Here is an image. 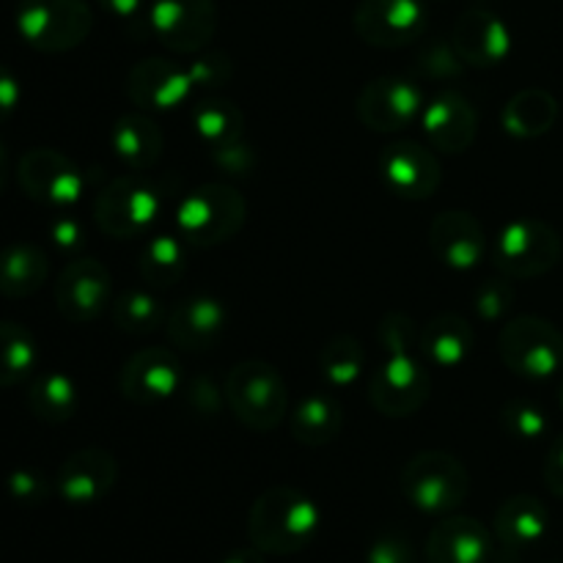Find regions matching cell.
I'll return each instance as SVG.
<instances>
[{
  "mask_svg": "<svg viewBox=\"0 0 563 563\" xmlns=\"http://www.w3.org/2000/svg\"><path fill=\"white\" fill-rule=\"evenodd\" d=\"M379 344H383L385 361L372 374L368 399L383 416L405 418L412 416L429 399V372L418 357L421 335L416 324L405 313H390L379 324Z\"/></svg>",
  "mask_w": 563,
  "mask_h": 563,
  "instance_id": "cell-1",
  "label": "cell"
},
{
  "mask_svg": "<svg viewBox=\"0 0 563 563\" xmlns=\"http://www.w3.org/2000/svg\"><path fill=\"white\" fill-rule=\"evenodd\" d=\"M322 515L306 493L295 487H269L247 515V539L264 555H295L317 539Z\"/></svg>",
  "mask_w": 563,
  "mask_h": 563,
  "instance_id": "cell-2",
  "label": "cell"
},
{
  "mask_svg": "<svg viewBox=\"0 0 563 563\" xmlns=\"http://www.w3.org/2000/svg\"><path fill=\"white\" fill-rule=\"evenodd\" d=\"M245 198L229 185H201L176 209V236L190 247H214L245 223Z\"/></svg>",
  "mask_w": 563,
  "mask_h": 563,
  "instance_id": "cell-3",
  "label": "cell"
},
{
  "mask_svg": "<svg viewBox=\"0 0 563 563\" xmlns=\"http://www.w3.org/2000/svg\"><path fill=\"white\" fill-rule=\"evenodd\" d=\"M159 209H163V190L146 174L130 170L115 176L99 192L93 203V220L102 234L113 240H132L152 229Z\"/></svg>",
  "mask_w": 563,
  "mask_h": 563,
  "instance_id": "cell-4",
  "label": "cell"
},
{
  "mask_svg": "<svg viewBox=\"0 0 563 563\" xmlns=\"http://www.w3.org/2000/svg\"><path fill=\"white\" fill-rule=\"evenodd\" d=\"M401 493L423 515H451L471 493L467 467L445 451H423L401 471Z\"/></svg>",
  "mask_w": 563,
  "mask_h": 563,
  "instance_id": "cell-5",
  "label": "cell"
},
{
  "mask_svg": "<svg viewBox=\"0 0 563 563\" xmlns=\"http://www.w3.org/2000/svg\"><path fill=\"white\" fill-rule=\"evenodd\" d=\"M225 401L247 429L273 432L286 416V383L269 363H236L225 377Z\"/></svg>",
  "mask_w": 563,
  "mask_h": 563,
  "instance_id": "cell-6",
  "label": "cell"
},
{
  "mask_svg": "<svg viewBox=\"0 0 563 563\" xmlns=\"http://www.w3.org/2000/svg\"><path fill=\"white\" fill-rule=\"evenodd\" d=\"M93 25L86 0H22L16 31L38 53H69L80 47Z\"/></svg>",
  "mask_w": 563,
  "mask_h": 563,
  "instance_id": "cell-7",
  "label": "cell"
},
{
  "mask_svg": "<svg viewBox=\"0 0 563 563\" xmlns=\"http://www.w3.org/2000/svg\"><path fill=\"white\" fill-rule=\"evenodd\" d=\"M500 357L515 374L548 379L563 368V335L553 322L520 317L500 330Z\"/></svg>",
  "mask_w": 563,
  "mask_h": 563,
  "instance_id": "cell-8",
  "label": "cell"
},
{
  "mask_svg": "<svg viewBox=\"0 0 563 563\" xmlns=\"http://www.w3.org/2000/svg\"><path fill=\"white\" fill-rule=\"evenodd\" d=\"M561 258V236L544 220H515L500 229L495 245V264L506 278H539Z\"/></svg>",
  "mask_w": 563,
  "mask_h": 563,
  "instance_id": "cell-9",
  "label": "cell"
},
{
  "mask_svg": "<svg viewBox=\"0 0 563 563\" xmlns=\"http://www.w3.org/2000/svg\"><path fill=\"white\" fill-rule=\"evenodd\" d=\"M148 27L174 53H198L218 31V9L212 0H152Z\"/></svg>",
  "mask_w": 563,
  "mask_h": 563,
  "instance_id": "cell-10",
  "label": "cell"
},
{
  "mask_svg": "<svg viewBox=\"0 0 563 563\" xmlns=\"http://www.w3.org/2000/svg\"><path fill=\"white\" fill-rule=\"evenodd\" d=\"M16 179L27 198L55 209L71 207L86 187L80 168L55 148H31L22 154Z\"/></svg>",
  "mask_w": 563,
  "mask_h": 563,
  "instance_id": "cell-11",
  "label": "cell"
},
{
  "mask_svg": "<svg viewBox=\"0 0 563 563\" xmlns=\"http://www.w3.org/2000/svg\"><path fill=\"white\" fill-rule=\"evenodd\" d=\"M427 22L421 0H363L355 11L357 36L383 49H399L421 38Z\"/></svg>",
  "mask_w": 563,
  "mask_h": 563,
  "instance_id": "cell-12",
  "label": "cell"
},
{
  "mask_svg": "<svg viewBox=\"0 0 563 563\" xmlns=\"http://www.w3.org/2000/svg\"><path fill=\"white\" fill-rule=\"evenodd\" d=\"M55 302L69 322L86 324L102 317L110 302V273L97 258H71L55 280Z\"/></svg>",
  "mask_w": 563,
  "mask_h": 563,
  "instance_id": "cell-13",
  "label": "cell"
},
{
  "mask_svg": "<svg viewBox=\"0 0 563 563\" xmlns=\"http://www.w3.org/2000/svg\"><path fill=\"white\" fill-rule=\"evenodd\" d=\"M421 110V91L405 77H377L357 97V119L374 132L407 130Z\"/></svg>",
  "mask_w": 563,
  "mask_h": 563,
  "instance_id": "cell-14",
  "label": "cell"
},
{
  "mask_svg": "<svg viewBox=\"0 0 563 563\" xmlns=\"http://www.w3.org/2000/svg\"><path fill=\"white\" fill-rule=\"evenodd\" d=\"M379 170L399 198L421 201L440 187V163L432 148L416 141H396L379 154Z\"/></svg>",
  "mask_w": 563,
  "mask_h": 563,
  "instance_id": "cell-15",
  "label": "cell"
},
{
  "mask_svg": "<svg viewBox=\"0 0 563 563\" xmlns=\"http://www.w3.org/2000/svg\"><path fill=\"white\" fill-rule=\"evenodd\" d=\"M115 478H119L115 456L97 445H88L66 456L55 478V489L66 504L91 506L108 498L110 489L115 487Z\"/></svg>",
  "mask_w": 563,
  "mask_h": 563,
  "instance_id": "cell-16",
  "label": "cell"
},
{
  "mask_svg": "<svg viewBox=\"0 0 563 563\" xmlns=\"http://www.w3.org/2000/svg\"><path fill=\"white\" fill-rule=\"evenodd\" d=\"M495 555V537L465 515H449L432 528L423 548L427 563H489Z\"/></svg>",
  "mask_w": 563,
  "mask_h": 563,
  "instance_id": "cell-17",
  "label": "cell"
},
{
  "mask_svg": "<svg viewBox=\"0 0 563 563\" xmlns=\"http://www.w3.org/2000/svg\"><path fill=\"white\" fill-rule=\"evenodd\" d=\"M119 388L135 405H157L179 388V357L165 346L135 352L119 374Z\"/></svg>",
  "mask_w": 563,
  "mask_h": 563,
  "instance_id": "cell-18",
  "label": "cell"
},
{
  "mask_svg": "<svg viewBox=\"0 0 563 563\" xmlns=\"http://www.w3.org/2000/svg\"><path fill=\"white\" fill-rule=\"evenodd\" d=\"M550 531V511L533 495H511L498 506L493 522L495 548L509 553L511 559L544 542Z\"/></svg>",
  "mask_w": 563,
  "mask_h": 563,
  "instance_id": "cell-19",
  "label": "cell"
},
{
  "mask_svg": "<svg viewBox=\"0 0 563 563\" xmlns=\"http://www.w3.org/2000/svg\"><path fill=\"white\" fill-rule=\"evenodd\" d=\"M192 91L190 75L165 58L137 60L126 77V93L143 110H170Z\"/></svg>",
  "mask_w": 563,
  "mask_h": 563,
  "instance_id": "cell-20",
  "label": "cell"
},
{
  "mask_svg": "<svg viewBox=\"0 0 563 563\" xmlns=\"http://www.w3.org/2000/svg\"><path fill=\"white\" fill-rule=\"evenodd\" d=\"M423 130L438 152L462 154L471 148L478 130L476 108L462 93L443 91L423 110Z\"/></svg>",
  "mask_w": 563,
  "mask_h": 563,
  "instance_id": "cell-21",
  "label": "cell"
},
{
  "mask_svg": "<svg viewBox=\"0 0 563 563\" xmlns=\"http://www.w3.org/2000/svg\"><path fill=\"white\" fill-rule=\"evenodd\" d=\"M511 38L504 20L484 9H471L454 27V49L465 66H498L509 55Z\"/></svg>",
  "mask_w": 563,
  "mask_h": 563,
  "instance_id": "cell-22",
  "label": "cell"
},
{
  "mask_svg": "<svg viewBox=\"0 0 563 563\" xmlns=\"http://www.w3.org/2000/svg\"><path fill=\"white\" fill-rule=\"evenodd\" d=\"M429 247L451 269H473L484 258L487 240L473 214L443 212L429 229Z\"/></svg>",
  "mask_w": 563,
  "mask_h": 563,
  "instance_id": "cell-23",
  "label": "cell"
},
{
  "mask_svg": "<svg viewBox=\"0 0 563 563\" xmlns=\"http://www.w3.org/2000/svg\"><path fill=\"white\" fill-rule=\"evenodd\" d=\"M168 339L179 350L203 352L220 341L225 330V308L214 297H187L168 313Z\"/></svg>",
  "mask_w": 563,
  "mask_h": 563,
  "instance_id": "cell-24",
  "label": "cell"
},
{
  "mask_svg": "<svg viewBox=\"0 0 563 563\" xmlns=\"http://www.w3.org/2000/svg\"><path fill=\"white\" fill-rule=\"evenodd\" d=\"M110 141H113L115 157L137 174H146L163 157V132L152 119L141 113L121 115L113 124Z\"/></svg>",
  "mask_w": 563,
  "mask_h": 563,
  "instance_id": "cell-25",
  "label": "cell"
},
{
  "mask_svg": "<svg viewBox=\"0 0 563 563\" xmlns=\"http://www.w3.org/2000/svg\"><path fill=\"white\" fill-rule=\"evenodd\" d=\"M49 275V258L38 245H11L0 251V297L22 300L36 295Z\"/></svg>",
  "mask_w": 563,
  "mask_h": 563,
  "instance_id": "cell-26",
  "label": "cell"
},
{
  "mask_svg": "<svg viewBox=\"0 0 563 563\" xmlns=\"http://www.w3.org/2000/svg\"><path fill=\"white\" fill-rule=\"evenodd\" d=\"M341 427H344V410L328 394H311L297 405L295 416H291V434L297 443L308 445V449H322V445L333 443Z\"/></svg>",
  "mask_w": 563,
  "mask_h": 563,
  "instance_id": "cell-27",
  "label": "cell"
},
{
  "mask_svg": "<svg viewBox=\"0 0 563 563\" xmlns=\"http://www.w3.org/2000/svg\"><path fill=\"white\" fill-rule=\"evenodd\" d=\"M500 119H504L509 135L531 141V137L553 130L555 121H559V102L544 88H526L509 99Z\"/></svg>",
  "mask_w": 563,
  "mask_h": 563,
  "instance_id": "cell-28",
  "label": "cell"
},
{
  "mask_svg": "<svg viewBox=\"0 0 563 563\" xmlns=\"http://www.w3.org/2000/svg\"><path fill=\"white\" fill-rule=\"evenodd\" d=\"M473 350V330L456 313H440L423 328L421 333V352L443 368H456L465 363V357Z\"/></svg>",
  "mask_w": 563,
  "mask_h": 563,
  "instance_id": "cell-29",
  "label": "cell"
},
{
  "mask_svg": "<svg viewBox=\"0 0 563 563\" xmlns=\"http://www.w3.org/2000/svg\"><path fill=\"white\" fill-rule=\"evenodd\" d=\"M77 388L66 374H44L27 390V410L44 423H64L75 416Z\"/></svg>",
  "mask_w": 563,
  "mask_h": 563,
  "instance_id": "cell-30",
  "label": "cell"
},
{
  "mask_svg": "<svg viewBox=\"0 0 563 563\" xmlns=\"http://www.w3.org/2000/svg\"><path fill=\"white\" fill-rule=\"evenodd\" d=\"M137 269H141V278L154 289H170L174 284H179L187 269V253L179 236H154L146 251L141 253Z\"/></svg>",
  "mask_w": 563,
  "mask_h": 563,
  "instance_id": "cell-31",
  "label": "cell"
},
{
  "mask_svg": "<svg viewBox=\"0 0 563 563\" xmlns=\"http://www.w3.org/2000/svg\"><path fill=\"white\" fill-rule=\"evenodd\" d=\"M38 350L31 330L16 322H0V388L20 385L36 368Z\"/></svg>",
  "mask_w": 563,
  "mask_h": 563,
  "instance_id": "cell-32",
  "label": "cell"
},
{
  "mask_svg": "<svg viewBox=\"0 0 563 563\" xmlns=\"http://www.w3.org/2000/svg\"><path fill=\"white\" fill-rule=\"evenodd\" d=\"M192 126L209 152H218L242 137V113L229 99H203L192 108Z\"/></svg>",
  "mask_w": 563,
  "mask_h": 563,
  "instance_id": "cell-33",
  "label": "cell"
},
{
  "mask_svg": "<svg viewBox=\"0 0 563 563\" xmlns=\"http://www.w3.org/2000/svg\"><path fill=\"white\" fill-rule=\"evenodd\" d=\"M113 324L121 333L148 335L168 322V308L148 291H126L113 302Z\"/></svg>",
  "mask_w": 563,
  "mask_h": 563,
  "instance_id": "cell-34",
  "label": "cell"
},
{
  "mask_svg": "<svg viewBox=\"0 0 563 563\" xmlns=\"http://www.w3.org/2000/svg\"><path fill=\"white\" fill-rule=\"evenodd\" d=\"M363 352L361 341L352 339V335H335L333 341H328V346L322 350V374L330 385L335 388H344V385H352L357 379L363 368Z\"/></svg>",
  "mask_w": 563,
  "mask_h": 563,
  "instance_id": "cell-35",
  "label": "cell"
},
{
  "mask_svg": "<svg viewBox=\"0 0 563 563\" xmlns=\"http://www.w3.org/2000/svg\"><path fill=\"white\" fill-rule=\"evenodd\" d=\"M504 427L509 429L511 434L526 440H537L548 432L550 421L542 412V407L531 405L526 399H515L504 407Z\"/></svg>",
  "mask_w": 563,
  "mask_h": 563,
  "instance_id": "cell-36",
  "label": "cell"
},
{
  "mask_svg": "<svg viewBox=\"0 0 563 563\" xmlns=\"http://www.w3.org/2000/svg\"><path fill=\"white\" fill-rule=\"evenodd\" d=\"M366 563H416V548L407 533L390 528L372 539L366 550Z\"/></svg>",
  "mask_w": 563,
  "mask_h": 563,
  "instance_id": "cell-37",
  "label": "cell"
},
{
  "mask_svg": "<svg viewBox=\"0 0 563 563\" xmlns=\"http://www.w3.org/2000/svg\"><path fill=\"white\" fill-rule=\"evenodd\" d=\"M511 306H515V289H511L509 280L495 278L476 291V311L478 317L487 319V322L504 319Z\"/></svg>",
  "mask_w": 563,
  "mask_h": 563,
  "instance_id": "cell-38",
  "label": "cell"
},
{
  "mask_svg": "<svg viewBox=\"0 0 563 563\" xmlns=\"http://www.w3.org/2000/svg\"><path fill=\"white\" fill-rule=\"evenodd\" d=\"M462 58L454 49V44H429L421 53V60H418V69L427 77H438V80H449V77H456L462 71Z\"/></svg>",
  "mask_w": 563,
  "mask_h": 563,
  "instance_id": "cell-39",
  "label": "cell"
},
{
  "mask_svg": "<svg viewBox=\"0 0 563 563\" xmlns=\"http://www.w3.org/2000/svg\"><path fill=\"white\" fill-rule=\"evenodd\" d=\"M187 75H190L192 88H220L231 80V60L223 53L203 55L187 69Z\"/></svg>",
  "mask_w": 563,
  "mask_h": 563,
  "instance_id": "cell-40",
  "label": "cell"
},
{
  "mask_svg": "<svg viewBox=\"0 0 563 563\" xmlns=\"http://www.w3.org/2000/svg\"><path fill=\"white\" fill-rule=\"evenodd\" d=\"M9 493L20 504H42L49 495V484L36 471H16L9 476Z\"/></svg>",
  "mask_w": 563,
  "mask_h": 563,
  "instance_id": "cell-41",
  "label": "cell"
},
{
  "mask_svg": "<svg viewBox=\"0 0 563 563\" xmlns=\"http://www.w3.org/2000/svg\"><path fill=\"white\" fill-rule=\"evenodd\" d=\"M214 154V159H218L220 165H223L225 170H229V174H234V176H240V174H247V168H251L253 165V154H251V146H247L245 141H234V143H229V146H223V148H218V152H212Z\"/></svg>",
  "mask_w": 563,
  "mask_h": 563,
  "instance_id": "cell-42",
  "label": "cell"
},
{
  "mask_svg": "<svg viewBox=\"0 0 563 563\" xmlns=\"http://www.w3.org/2000/svg\"><path fill=\"white\" fill-rule=\"evenodd\" d=\"M544 484L555 498L563 500V434L550 443L548 460H544Z\"/></svg>",
  "mask_w": 563,
  "mask_h": 563,
  "instance_id": "cell-43",
  "label": "cell"
},
{
  "mask_svg": "<svg viewBox=\"0 0 563 563\" xmlns=\"http://www.w3.org/2000/svg\"><path fill=\"white\" fill-rule=\"evenodd\" d=\"M20 97H22L20 80H16L14 71L5 69V66L0 64V124H3L16 108H20Z\"/></svg>",
  "mask_w": 563,
  "mask_h": 563,
  "instance_id": "cell-44",
  "label": "cell"
},
{
  "mask_svg": "<svg viewBox=\"0 0 563 563\" xmlns=\"http://www.w3.org/2000/svg\"><path fill=\"white\" fill-rule=\"evenodd\" d=\"M49 236H53V242L60 247V251H80V247H82L80 223H77V220H71V218L55 220L53 229H49Z\"/></svg>",
  "mask_w": 563,
  "mask_h": 563,
  "instance_id": "cell-45",
  "label": "cell"
},
{
  "mask_svg": "<svg viewBox=\"0 0 563 563\" xmlns=\"http://www.w3.org/2000/svg\"><path fill=\"white\" fill-rule=\"evenodd\" d=\"M99 5L110 11L115 20H135V16H141L146 0H99Z\"/></svg>",
  "mask_w": 563,
  "mask_h": 563,
  "instance_id": "cell-46",
  "label": "cell"
},
{
  "mask_svg": "<svg viewBox=\"0 0 563 563\" xmlns=\"http://www.w3.org/2000/svg\"><path fill=\"white\" fill-rule=\"evenodd\" d=\"M220 563H267L264 561V553L258 548H240V550H231L229 555H223Z\"/></svg>",
  "mask_w": 563,
  "mask_h": 563,
  "instance_id": "cell-47",
  "label": "cell"
},
{
  "mask_svg": "<svg viewBox=\"0 0 563 563\" xmlns=\"http://www.w3.org/2000/svg\"><path fill=\"white\" fill-rule=\"evenodd\" d=\"M5 179H9V157H5V148L0 143V192H3Z\"/></svg>",
  "mask_w": 563,
  "mask_h": 563,
  "instance_id": "cell-48",
  "label": "cell"
},
{
  "mask_svg": "<svg viewBox=\"0 0 563 563\" xmlns=\"http://www.w3.org/2000/svg\"><path fill=\"white\" fill-rule=\"evenodd\" d=\"M559 405L563 407V379H561V388H559Z\"/></svg>",
  "mask_w": 563,
  "mask_h": 563,
  "instance_id": "cell-49",
  "label": "cell"
},
{
  "mask_svg": "<svg viewBox=\"0 0 563 563\" xmlns=\"http://www.w3.org/2000/svg\"><path fill=\"white\" fill-rule=\"evenodd\" d=\"M553 563H563V561H553Z\"/></svg>",
  "mask_w": 563,
  "mask_h": 563,
  "instance_id": "cell-50",
  "label": "cell"
}]
</instances>
